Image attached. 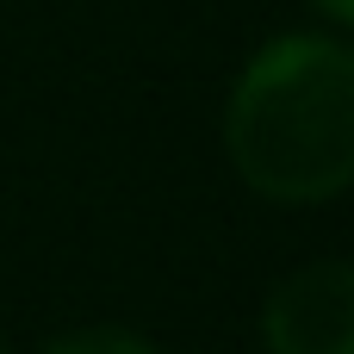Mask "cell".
I'll list each match as a JSON object with an SVG mask.
<instances>
[{"instance_id": "3957f363", "label": "cell", "mask_w": 354, "mask_h": 354, "mask_svg": "<svg viewBox=\"0 0 354 354\" xmlns=\"http://www.w3.org/2000/svg\"><path fill=\"white\" fill-rule=\"evenodd\" d=\"M44 354H168V348H156L149 336H131V330H75V336H56Z\"/></svg>"}, {"instance_id": "5b68a950", "label": "cell", "mask_w": 354, "mask_h": 354, "mask_svg": "<svg viewBox=\"0 0 354 354\" xmlns=\"http://www.w3.org/2000/svg\"><path fill=\"white\" fill-rule=\"evenodd\" d=\"M0 354H6V342H0Z\"/></svg>"}, {"instance_id": "277c9868", "label": "cell", "mask_w": 354, "mask_h": 354, "mask_svg": "<svg viewBox=\"0 0 354 354\" xmlns=\"http://www.w3.org/2000/svg\"><path fill=\"white\" fill-rule=\"evenodd\" d=\"M317 6H324L336 25H354V0H317Z\"/></svg>"}, {"instance_id": "6da1fadb", "label": "cell", "mask_w": 354, "mask_h": 354, "mask_svg": "<svg viewBox=\"0 0 354 354\" xmlns=\"http://www.w3.org/2000/svg\"><path fill=\"white\" fill-rule=\"evenodd\" d=\"M224 149L249 193L324 205L354 187V50L286 31L249 56L224 106Z\"/></svg>"}, {"instance_id": "7a4b0ae2", "label": "cell", "mask_w": 354, "mask_h": 354, "mask_svg": "<svg viewBox=\"0 0 354 354\" xmlns=\"http://www.w3.org/2000/svg\"><path fill=\"white\" fill-rule=\"evenodd\" d=\"M268 354H354V261H311L261 305Z\"/></svg>"}]
</instances>
